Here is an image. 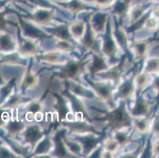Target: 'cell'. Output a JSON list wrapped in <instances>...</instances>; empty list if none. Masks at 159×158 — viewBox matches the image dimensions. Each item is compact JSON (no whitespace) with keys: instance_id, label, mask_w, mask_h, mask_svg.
<instances>
[{"instance_id":"obj_1","label":"cell","mask_w":159,"mask_h":158,"mask_svg":"<svg viewBox=\"0 0 159 158\" xmlns=\"http://www.w3.org/2000/svg\"><path fill=\"white\" fill-rule=\"evenodd\" d=\"M108 124L112 128H120L127 125L129 122L128 112L122 107L116 108L111 111L107 117Z\"/></svg>"},{"instance_id":"obj_2","label":"cell","mask_w":159,"mask_h":158,"mask_svg":"<svg viewBox=\"0 0 159 158\" xmlns=\"http://www.w3.org/2000/svg\"><path fill=\"white\" fill-rule=\"evenodd\" d=\"M83 64L81 62H70L63 68L62 75L66 79L74 81L77 79L82 73Z\"/></svg>"},{"instance_id":"obj_3","label":"cell","mask_w":159,"mask_h":158,"mask_svg":"<svg viewBox=\"0 0 159 158\" xmlns=\"http://www.w3.org/2000/svg\"><path fill=\"white\" fill-rule=\"evenodd\" d=\"M107 24H108V16L104 13L98 12L91 17V29L95 33H102L105 32Z\"/></svg>"},{"instance_id":"obj_4","label":"cell","mask_w":159,"mask_h":158,"mask_svg":"<svg viewBox=\"0 0 159 158\" xmlns=\"http://www.w3.org/2000/svg\"><path fill=\"white\" fill-rule=\"evenodd\" d=\"M92 86L99 98L106 103H111L112 101V89L108 84L102 82H93Z\"/></svg>"},{"instance_id":"obj_5","label":"cell","mask_w":159,"mask_h":158,"mask_svg":"<svg viewBox=\"0 0 159 158\" xmlns=\"http://www.w3.org/2000/svg\"><path fill=\"white\" fill-rule=\"evenodd\" d=\"M33 19L39 25H48L51 22L54 17L52 10L47 8H40L33 12L32 15Z\"/></svg>"},{"instance_id":"obj_6","label":"cell","mask_w":159,"mask_h":158,"mask_svg":"<svg viewBox=\"0 0 159 158\" xmlns=\"http://www.w3.org/2000/svg\"><path fill=\"white\" fill-rule=\"evenodd\" d=\"M117 42L116 41L114 36L111 33H108L104 39L102 44V50L105 55L109 58L115 57L116 53Z\"/></svg>"},{"instance_id":"obj_7","label":"cell","mask_w":159,"mask_h":158,"mask_svg":"<svg viewBox=\"0 0 159 158\" xmlns=\"http://www.w3.org/2000/svg\"><path fill=\"white\" fill-rule=\"evenodd\" d=\"M134 90H135L134 82L128 79L121 82L117 89V94L120 99L128 100L132 96Z\"/></svg>"},{"instance_id":"obj_8","label":"cell","mask_w":159,"mask_h":158,"mask_svg":"<svg viewBox=\"0 0 159 158\" xmlns=\"http://www.w3.org/2000/svg\"><path fill=\"white\" fill-rule=\"evenodd\" d=\"M25 141L30 144H35L42 138V130L36 125L30 126L25 131Z\"/></svg>"},{"instance_id":"obj_9","label":"cell","mask_w":159,"mask_h":158,"mask_svg":"<svg viewBox=\"0 0 159 158\" xmlns=\"http://www.w3.org/2000/svg\"><path fill=\"white\" fill-rule=\"evenodd\" d=\"M70 36L77 40H82L86 32V24L82 21L73 22L69 26Z\"/></svg>"},{"instance_id":"obj_10","label":"cell","mask_w":159,"mask_h":158,"mask_svg":"<svg viewBox=\"0 0 159 158\" xmlns=\"http://www.w3.org/2000/svg\"><path fill=\"white\" fill-rule=\"evenodd\" d=\"M20 50L22 54L25 56H33L38 52V45L31 38H25L21 40L20 44Z\"/></svg>"},{"instance_id":"obj_11","label":"cell","mask_w":159,"mask_h":158,"mask_svg":"<svg viewBox=\"0 0 159 158\" xmlns=\"http://www.w3.org/2000/svg\"><path fill=\"white\" fill-rule=\"evenodd\" d=\"M101 74L112 81H118L122 74V67L120 66H116L102 71Z\"/></svg>"},{"instance_id":"obj_12","label":"cell","mask_w":159,"mask_h":158,"mask_svg":"<svg viewBox=\"0 0 159 158\" xmlns=\"http://www.w3.org/2000/svg\"><path fill=\"white\" fill-rule=\"evenodd\" d=\"M51 33L55 36L58 40H68L70 39V36L69 27L64 25H60L56 26V28H53L51 30Z\"/></svg>"},{"instance_id":"obj_13","label":"cell","mask_w":159,"mask_h":158,"mask_svg":"<svg viewBox=\"0 0 159 158\" xmlns=\"http://www.w3.org/2000/svg\"><path fill=\"white\" fill-rule=\"evenodd\" d=\"M70 90L71 91L72 93L79 97L88 98L90 97V93L86 87L77 83V82H74V81H72L70 85Z\"/></svg>"},{"instance_id":"obj_14","label":"cell","mask_w":159,"mask_h":158,"mask_svg":"<svg viewBox=\"0 0 159 158\" xmlns=\"http://www.w3.org/2000/svg\"><path fill=\"white\" fill-rule=\"evenodd\" d=\"M52 148V142L48 138H43L37 143L36 153L37 154L44 155L48 153Z\"/></svg>"},{"instance_id":"obj_15","label":"cell","mask_w":159,"mask_h":158,"mask_svg":"<svg viewBox=\"0 0 159 158\" xmlns=\"http://www.w3.org/2000/svg\"><path fill=\"white\" fill-rule=\"evenodd\" d=\"M105 70H106V64H105V60L100 56H95L90 65L91 73L93 74H98Z\"/></svg>"},{"instance_id":"obj_16","label":"cell","mask_w":159,"mask_h":158,"mask_svg":"<svg viewBox=\"0 0 159 158\" xmlns=\"http://www.w3.org/2000/svg\"><path fill=\"white\" fill-rule=\"evenodd\" d=\"M149 111V105L145 100L143 98H139L135 103V106L133 108V113L136 116H141V115H146Z\"/></svg>"},{"instance_id":"obj_17","label":"cell","mask_w":159,"mask_h":158,"mask_svg":"<svg viewBox=\"0 0 159 158\" xmlns=\"http://www.w3.org/2000/svg\"><path fill=\"white\" fill-rule=\"evenodd\" d=\"M42 59L50 64H59L63 60V56L56 52H47L42 56Z\"/></svg>"},{"instance_id":"obj_18","label":"cell","mask_w":159,"mask_h":158,"mask_svg":"<svg viewBox=\"0 0 159 158\" xmlns=\"http://www.w3.org/2000/svg\"><path fill=\"white\" fill-rule=\"evenodd\" d=\"M82 40L85 47H87V48L93 49L94 48V47H96L97 40L95 38V33L92 29H90L89 31L86 30L84 37H83Z\"/></svg>"},{"instance_id":"obj_19","label":"cell","mask_w":159,"mask_h":158,"mask_svg":"<svg viewBox=\"0 0 159 158\" xmlns=\"http://www.w3.org/2000/svg\"><path fill=\"white\" fill-rule=\"evenodd\" d=\"M38 84V77L32 72H28L23 81V86L25 89H33Z\"/></svg>"},{"instance_id":"obj_20","label":"cell","mask_w":159,"mask_h":158,"mask_svg":"<svg viewBox=\"0 0 159 158\" xmlns=\"http://www.w3.org/2000/svg\"><path fill=\"white\" fill-rule=\"evenodd\" d=\"M66 7L74 14H78L86 10V5L81 0H70L66 3Z\"/></svg>"},{"instance_id":"obj_21","label":"cell","mask_w":159,"mask_h":158,"mask_svg":"<svg viewBox=\"0 0 159 158\" xmlns=\"http://www.w3.org/2000/svg\"><path fill=\"white\" fill-rule=\"evenodd\" d=\"M148 48L149 46L147 42L136 41L133 44V50L135 52V55L139 58L144 57L147 55Z\"/></svg>"},{"instance_id":"obj_22","label":"cell","mask_w":159,"mask_h":158,"mask_svg":"<svg viewBox=\"0 0 159 158\" xmlns=\"http://www.w3.org/2000/svg\"><path fill=\"white\" fill-rule=\"evenodd\" d=\"M131 1V0H120L114 7V14H116L118 17H124V15H125L128 11L129 2Z\"/></svg>"},{"instance_id":"obj_23","label":"cell","mask_w":159,"mask_h":158,"mask_svg":"<svg viewBox=\"0 0 159 158\" xmlns=\"http://www.w3.org/2000/svg\"><path fill=\"white\" fill-rule=\"evenodd\" d=\"M114 38L116 41L119 43V45L122 47V48H125L127 45V34L124 29L121 28L117 29L114 32Z\"/></svg>"},{"instance_id":"obj_24","label":"cell","mask_w":159,"mask_h":158,"mask_svg":"<svg viewBox=\"0 0 159 158\" xmlns=\"http://www.w3.org/2000/svg\"><path fill=\"white\" fill-rule=\"evenodd\" d=\"M145 14V8L141 6H138L132 9L131 13V20L132 23L139 22V21L144 17Z\"/></svg>"},{"instance_id":"obj_25","label":"cell","mask_w":159,"mask_h":158,"mask_svg":"<svg viewBox=\"0 0 159 158\" xmlns=\"http://www.w3.org/2000/svg\"><path fill=\"white\" fill-rule=\"evenodd\" d=\"M97 144H98V142H97L96 138L93 137L86 138L82 141V144H81L82 147V151H85L86 153L93 151L96 148Z\"/></svg>"},{"instance_id":"obj_26","label":"cell","mask_w":159,"mask_h":158,"mask_svg":"<svg viewBox=\"0 0 159 158\" xmlns=\"http://www.w3.org/2000/svg\"><path fill=\"white\" fill-rule=\"evenodd\" d=\"M133 126L138 131L141 133L146 132L148 128V123L145 119L140 116H137L133 120Z\"/></svg>"},{"instance_id":"obj_27","label":"cell","mask_w":159,"mask_h":158,"mask_svg":"<svg viewBox=\"0 0 159 158\" xmlns=\"http://www.w3.org/2000/svg\"><path fill=\"white\" fill-rule=\"evenodd\" d=\"M70 129L75 132L82 134V133L89 132L90 127L85 123H75L70 125Z\"/></svg>"},{"instance_id":"obj_28","label":"cell","mask_w":159,"mask_h":158,"mask_svg":"<svg viewBox=\"0 0 159 158\" xmlns=\"http://www.w3.org/2000/svg\"><path fill=\"white\" fill-rule=\"evenodd\" d=\"M14 46L12 38L9 35H4L0 37V47L4 50H10Z\"/></svg>"},{"instance_id":"obj_29","label":"cell","mask_w":159,"mask_h":158,"mask_svg":"<svg viewBox=\"0 0 159 158\" xmlns=\"http://www.w3.org/2000/svg\"><path fill=\"white\" fill-rule=\"evenodd\" d=\"M120 147V144L119 142L117 141L115 138L111 139H108L107 142L105 143V149L108 153H115L117 150H119V148Z\"/></svg>"},{"instance_id":"obj_30","label":"cell","mask_w":159,"mask_h":158,"mask_svg":"<svg viewBox=\"0 0 159 158\" xmlns=\"http://www.w3.org/2000/svg\"><path fill=\"white\" fill-rule=\"evenodd\" d=\"M57 47L60 50L64 52H70L74 49L72 43L68 40H59L57 42Z\"/></svg>"},{"instance_id":"obj_31","label":"cell","mask_w":159,"mask_h":158,"mask_svg":"<svg viewBox=\"0 0 159 158\" xmlns=\"http://www.w3.org/2000/svg\"><path fill=\"white\" fill-rule=\"evenodd\" d=\"M43 109L42 104L39 101H33L29 104L27 110L28 112L31 113V114H40Z\"/></svg>"},{"instance_id":"obj_32","label":"cell","mask_w":159,"mask_h":158,"mask_svg":"<svg viewBox=\"0 0 159 158\" xmlns=\"http://www.w3.org/2000/svg\"><path fill=\"white\" fill-rule=\"evenodd\" d=\"M25 32H26L27 34L31 35L33 37H41L44 36L42 33L40 31H39L38 29H37V28L33 27V26L30 25H26L25 24Z\"/></svg>"},{"instance_id":"obj_33","label":"cell","mask_w":159,"mask_h":158,"mask_svg":"<svg viewBox=\"0 0 159 158\" xmlns=\"http://www.w3.org/2000/svg\"><path fill=\"white\" fill-rule=\"evenodd\" d=\"M159 70V60L157 59H150L146 67V70L149 73L157 71Z\"/></svg>"},{"instance_id":"obj_34","label":"cell","mask_w":159,"mask_h":158,"mask_svg":"<svg viewBox=\"0 0 159 158\" xmlns=\"http://www.w3.org/2000/svg\"><path fill=\"white\" fill-rule=\"evenodd\" d=\"M135 82L136 85L140 88H143L148 83V77L146 74H140L135 78Z\"/></svg>"},{"instance_id":"obj_35","label":"cell","mask_w":159,"mask_h":158,"mask_svg":"<svg viewBox=\"0 0 159 158\" xmlns=\"http://www.w3.org/2000/svg\"><path fill=\"white\" fill-rule=\"evenodd\" d=\"M24 128V126L21 123L19 122H14L10 125L9 130L11 134H18V133L21 132V130Z\"/></svg>"},{"instance_id":"obj_36","label":"cell","mask_w":159,"mask_h":158,"mask_svg":"<svg viewBox=\"0 0 159 158\" xmlns=\"http://www.w3.org/2000/svg\"><path fill=\"white\" fill-rule=\"evenodd\" d=\"M145 25L148 29H155L157 27V23L153 18H149L145 21Z\"/></svg>"},{"instance_id":"obj_37","label":"cell","mask_w":159,"mask_h":158,"mask_svg":"<svg viewBox=\"0 0 159 158\" xmlns=\"http://www.w3.org/2000/svg\"><path fill=\"white\" fill-rule=\"evenodd\" d=\"M113 0H93V2L100 7H106L110 5Z\"/></svg>"},{"instance_id":"obj_38","label":"cell","mask_w":159,"mask_h":158,"mask_svg":"<svg viewBox=\"0 0 159 158\" xmlns=\"http://www.w3.org/2000/svg\"><path fill=\"white\" fill-rule=\"evenodd\" d=\"M154 131L157 136H159V119H157V120L154 121Z\"/></svg>"},{"instance_id":"obj_39","label":"cell","mask_w":159,"mask_h":158,"mask_svg":"<svg viewBox=\"0 0 159 158\" xmlns=\"http://www.w3.org/2000/svg\"><path fill=\"white\" fill-rule=\"evenodd\" d=\"M4 23H5V21H4L3 17L0 14V29L2 28V26L4 25Z\"/></svg>"},{"instance_id":"obj_40","label":"cell","mask_w":159,"mask_h":158,"mask_svg":"<svg viewBox=\"0 0 159 158\" xmlns=\"http://www.w3.org/2000/svg\"><path fill=\"white\" fill-rule=\"evenodd\" d=\"M154 150H155L156 153H157V154H159V142H157V144L155 145V146H154Z\"/></svg>"},{"instance_id":"obj_41","label":"cell","mask_w":159,"mask_h":158,"mask_svg":"<svg viewBox=\"0 0 159 158\" xmlns=\"http://www.w3.org/2000/svg\"><path fill=\"white\" fill-rule=\"evenodd\" d=\"M155 85H156V87H157V89H159V78H157V80H156V82H155Z\"/></svg>"},{"instance_id":"obj_42","label":"cell","mask_w":159,"mask_h":158,"mask_svg":"<svg viewBox=\"0 0 159 158\" xmlns=\"http://www.w3.org/2000/svg\"><path fill=\"white\" fill-rule=\"evenodd\" d=\"M147 2H155L157 0H147Z\"/></svg>"},{"instance_id":"obj_43","label":"cell","mask_w":159,"mask_h":158,"mask_svg":"<svg viewBox=\"0 0 159 158\" xmlns=\"http://www.w3.org/2000/svg\"><path fill=\"white\" fill-rule=\"evenodd\" d=\"M58 1H63V0H58Z\"/></svg>"}]
</instances>
